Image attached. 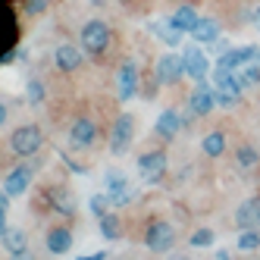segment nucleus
Returning a JSON list of instances; mask_svg holds the SVG:
<instances>
[{
  "instance_id": "33",
  "label": "nucleus",
  "mask_w": 260,
  "mask_h": 260,
  "mask_svg": "<svg viewBox=\"0 0 260 260\" xmlns=\"http://www.w3.org/2000/svg\"><path fill=\"white\" fill-rule=\"evenodd\" d=\"M79 260H110V254H107V251H98V254H85V257H79Z\"/></svg>"
},
{
  "instance_id": "9",
  "label": "nucleus",
  "mask_w": 260,
  "mask_h": 260,
  "mask_svg": "<svg viewBox=\"0 0 260 260\" xmlns=\"http://www.w3.org/2000/svg\"><path fill=\"white\" fill-rule=\"evenodd\" d=\"M254 53H257L254 44H248V47H229L226 53H219V57H216V69H229V72H235V69H241L245 63H251Z\"/></svg>"
},
{
  "instance_id": "19",
  "label": "nucleus",
  "mask_w": 260,
  "mask_h": 260,
  "mask_svg": "<svg viewBox=\"0 0 260 260\" xmlns=\"http://www.w3.org/2000/svg\"><path fill=\"white\" fill-rule=\"evenodd\" d=\"M191 38L201 41V44H210L219 38V22L216 19H198V25L191 28Z\"/></svg>"
},
{
  "instance_id": "1",
  "label": "nucleus",
  "mask_w": 260,
  "mask_h": 260,
  "mask_svg": "<svg viewBox=\"0 0 260 260\" xmlns=\"http://www.w3.org/2000/svg\"><path fill=\"white\" fill-rule=\"evenodd\" d=\"M79 41H82V50L91 53V57H101V53L110 47V25L101 22V19H88L79 31Z\"/></svg>"
},
{
  "instance_id": "7",
  "label": "nucleus",
  "mask_w": 260,
  "mask_h": 260,
  "mask_svg": "<svg viewBox=\"0 0 260 260\" xmlns=\"http://www.w3.org/2000/svg\"><path fill=\"white\" fill-rule=\"evenodd\" d=\"M135 94H138V66H135V60H125L116 72V98L125 104Z\"/></svg>"
},
{
  "instance_id": "16",
  "label": "nucleus",
  "mask_w": 260,
  "mask_h": 260,
  "mask_svg": "<svg viewBox=\"0 0 260 260\" xmlns=\"http://www.w3.org/2000/svg\"><path fill=\"white\" fill-rule=\"evenodd\" d=\"M53 60H57V69L60 72H76L82 66V50L72 47V44H60L57 53H53Z\"/></svg>"
},
{
  "instance_id": "28",
  "label": "nucleus",
  "mask_w": 260,
  "mask_h": 260,
  "mask_svg": "<svg viewBox=\"0 0 260 260\" xmlns=\"http://www.w3.org/2000/svg\"><path fill=\"white\" fill-rule=\"evenodd\" d=\"M25 94H28V104H31V107H38V104L44 101V85H41L38 79H31V82L25 85Z\"/></svg>"
},
{
  "instance_id": "26",
  "label": "nucleus",
  "mask_w": 260,
  "mask_h": 260,
  "mask_svg": "<svg viewBox=\"0 0 260 260\" xmlns=\"http://www.w3.org/2000/svg\"><path fill=\"white\" fill-rule=\"evenodd\" d=\"M119 232H122V226H119L116 213H104L101 216V235L104 238H119Z\"/></svg>"
},
{
  "instance_id": "22",
  "label": "nucleus",
  "mask_w": 260,
  "mask_h": 260,
  "mask_svg": "<svg viewBox=\"0 0 260 260\" xmlns=\"http://www.w3.org/2000/svg\"><path fill=\"white\" fill-rule=\"evenodd\" d=\"M201 147H204V154H207V157H219L222 151H226V135H222V132H210V135H204Z\"/></svg>"
},
{
  "instance_id": "18",
  "label": "nucleus",
  "mask_w": 260,
  "mask_h": 260,
  "mask_svg": "<svg viewBox=\"0 0 260 260\" xmlns=\"http://www.w3.org/2000/svg\"><path fill=\"white\" fill-rule=\"evenodd\" d=\"M198 19H201V16L194 13V7H179V10L170 16V22H166V25H173V28H179V31H188V35H191V28L198 25Z\"/></svg>"
},
{
  "instance_id": "14",
  "label": "nucleus",
  "mask_w": 260,
  "mask_h": 260,
  "mask_svg": "<svg viewBox=\"0 0 260 260\" xmlns=\"http://www.w3.org/2000/svg\"><path fill=\"white\" fill-rule=\"evenodd\" d=\"M185 76H191L194 82H201L204 76H207V69H210V60L204 57V53L198 47H185Z\"/></svg>"
},
{
  "instance_id": "4",
  "label": "nucleus",
  "mask_w": 260,
  "mask_h": 260,
  "mask_svg": "<svg viewBox=\"0 0 260 260\" xmlns=\"http://www.w3.org/2000/svg\"><path fill=\"white\" fill-rule=\"evenodd\" d=\"M144 245H147V251H154V254H166L176 245V229L166 219H157V222H151V226L144 229Z\"/></svg>"
},
{
  "instance_id": "23",
  "label": "nucleus",
  "mask_w": 260,
  "mask_h": 260,
  "mask_svg": "<svg viewBox=\"0 0 260 260\" xmlns=\"http://www.w3.org/2000/svg\"><path fill=\"white\" fill-rule=\"evenodd\" d=\"M257 160H260V154L254 151L251 144H245V147H238V151H235V166H238L241 173L254 170V166H257Z\"/></svg>"
},
{
  "instance_id": "37",
  "label": "nucleus",
  "mask_w": 260,
  "mask_h": 260,
  "mask_svg": "<svg viewBox=\"0 0 260 260\" xmlns=\"http://www.w3.org/2000/svg\"><path fill=\"white\" fill-rule=\"evenodd\" d=\"M216 260H229V254H226V251H219V254H216Z\"/></svg>"
},
{
  "instance_id": "27",
  "label": "nucleus",
  "mask_w": 260,
  "mask_h": 260,
  "mask_svg": "<svg viewBox=\"0 0 260 260\" xmlns=\"http://www.w3.org/2000/svg\"><path fill=\"white\" fill-rule=\"evenodd\" d=\"M238 248L241 251H257L260 248V232L257 229H245V232L238 235Z\"/></svg>"
},
{
  "instance_id": "35",
  "label": "nucleus",
  "mask_w": 260,
  "mask_h": 260,
  "mask_svg": "<svg viewBox=\"0 0 260 260\" xmlns=\"http://www.w3.org/2000/svg\"><path fill=\"white\" fill-rule=\"evenodd\" d=\"M251 19H254V25H257V28H260V7H257V10H254V13H251Z\"/></svg>"
},
{
  "instance_id": "34",
  "label": "nucleus",
  "mask_w": 260,
  "mask_h": 260,
  "mask_svg": "<svg viewBox=\"0 0 260 260\" xmlns=\"http://www.w3.org/2000/svg\"><path fill=\"white\" fill-rule=\"evenodd\" d=\"M13 260H35V257H31L28 251H16V254H13Z\"/></svg>"
},
{
  "instance_id": "6",
  "label": "nucleus",
  "mask_w": 260,
  "mask_h": 260,
  "mask_svg": "<svg viewBox=\"0 0 260 260\" xmlns=\"http://www.w3.org/2000/svg\"><path fill=\"white\" fill-rule=\"evenodd\" d=\"M132 138H135V119H132V113L116 116L113 132H110V151H113L116 157L125 154V151H128V144H132Z\"/></svg>"
},
{
  "instance_id": "13",
  "label": "nucleus",
  "mask_w": 260,
  "mask_h": 260,
  "mask_svg": "<svg viewBox=\"0 0 260 260\" xmlns=\"http://www.w3.org/2000/svg\"><path fill=\"white\" fill-rule=\"evenodd\" d=\"M28 185H31V166H16V170L7 176V182H4V191L10 198H22L28 191Z\"/></svg>"
},
{
  "instance_id": "15",
  "label": "nucleus",
  "mask_w": 260,
  "mask_h": 260,
  "mask_svg": "<svg viewBox=\"0 0 260 260\" xmlns=\"http://www.w3.org/2000/svg\"><path fill=\"white\" fill-rule=\"evenodd\" d=\"M235 222H238V229H257L260 226V198H251L241 204L235 210Z\"/></svg>"
},
{
  "instance_id": "31",
  "label": "nucleus",
  "mask_w": 260,
  "mask_h": 260,
  "mask_svg": "<svg viewBox=\"0 0 260 260\" xmlns=\"http://www.w3.org/2000/svg\"><path fill=\"white\" fill-rule=\"evenodd\" d=\"M44 10H47V0H25V13L28 16H38Z\"/></svg>"
},
{
  "instance_id": "3",
  "label": "nucleus",
  "mask_w": 260,
  "mask_h": 260,
  "mask_svg": "<svg viewBox=\"0 0 260 260\" xmlns=\"http://www.w3.org/2000/svg\"><path fill=\"white\" fill-rule=\"evenodd\" d=\"M41 144H44V135H41V128L38 125H19L16 132L10 135V147L19 157H31V154H38L41 151Z\"/></svg>"
},
{
  "instance_id": "8",
  "label": "nucleus",
  "mask_w": 260,
  "mask_h": 260,
  "mask_svg": "<svg viewBox=\"0 0 260 260\" xmlns=\"http://www.w3.org/2000/svg\"><path fill=\"white\" fill-rule=\"evenodd\" d=\"M138 173H141L144 182H160L166 176V154L163 151H151V154L138 157Z\"/></svg>"
},
{
  "instance_id": "5",
  "label": "nucleus",
  "mask_w": 260,
  "mask_h": 260,
  "mask_svg": "<svg viewBox=\"0 0 260 260\" xmlns=\"http://www.w3.org/2000/svg\"><path fill=\"white\" fill-rule=\"evenodd\" d=\"M182 76H185V57H179V53H163L154 66L157 85H176Z\"/></svg>"
},
{
  "instance_id": "38",
  "label": "nucleus",
  "mask_w": 260,
  "mask_h": 260,
  "mask_svg": "<svg viewBox=\"0 0 260 260\" xmlns=\"http://www.w3.org/2000/svg\"><path fill=\"white\" fill-rule=\"evenodd\" d=\"M170 260H191V257H185V254H176V257H170Z\"/></svg>"
},
{
  "instance_id": "11",
  "label": "nucleus",
  "mask_w": 260,
  "mask_h": 260,
  "mask_svg": "<svg viewBox=\"0 0 260 260\" xmlns=\"http://www.w3.org/2000/svg\"><path fill=\"white\" fill-rule=\"evenodd\" d=\"M94 141H98V125L88 116H82V119H76L69 125V144L72 147H91Z\"/></svg>"
},
{
  "instance_id": "25",
  "label": "nucleus",
  "mask_w": 260,
  "mask_h": 260,
  "mask_svg": "<svg viewBox=\"0 0 260 260\" xmlns=\"http://www.w3.org/2000/svg\"><path fill=\"white\" fill-rule=\"evenodd\" d=\"M7 245V251L10 254H16V251H25V232L22 229H10L7 226V232H4V238H0Z\"/></svg>"
},
{
  "instance_id": "17",
  "label": "nucleus",
  "mask_w": 260,
  "mask_h": 260,
  "mask_svg": "<svg viewBox=\"0 0 260 260\" xmlns=\"http://www.w3.org/2000/svg\"><path fill=\"white\" fill-rule=\"evenodd\" d=\"M107 194H110V204H125L128 201V179L122 173H110L107 176Z\"/></svg>"
},
{
  "instance_id": "12",
  "label": "nucleus",
  "mask_w": 260,
  "mask_h": 260,
  "mask_svg": "<svg viewBox=\"0 0 260 260\" xmlns=\"http://www.w3.org/2000/svg\"><path fill=\"white\" fill-rule=\"evenodd\" d=\"M182 125H185V119L179 116V110H173V107H166L163 113L157 116V125H154V135H157V138H176Z\"/></svg>"
},
{
  "instance_id": "2",
  "label": "nucleus",
  "mask_w": 260,
  "mask_h": 260,
  "mask_svg": "<svg viewBox=\"0 0 260 260\" xmlns=\"http://www.w3.org/2000/svg\"><path fill=\"white\" fill-rule=\"evenodd\" d=\"M241 88L245 85L238 82L235 72H229V69H216L213 72V98H216L219 107H235L241 101Z\"/></svg>"
},
{
  "instance_id": "36",
  "label": "nucleus",
  "mask_w": 260,
  "mask_h": 260,
  "mask_svg": "<svg viewBox=\"0 0 260 260\" xmlns=\"http://www.w3.org/2000/svg\"><path fill=\"white\" fill-rule=\"evenodd\" d=\"M4 122H7V107L0 104V125H4Z\"/></svg>"
},
{
  "instance_id": "21",
  "label": "nucleus",
  "mask_w": 260,
  "mask_h": 260,
  "mask_svg": "<svg viewBox=\"0 0 260 260\" xmlns=\"http://www.w3.org/2000/svg\"><path fill=\"white\" fill-rule=\"evenodd\" d=\"M50 201H53V207H57V213H63V216H72V213H76V201H72L69 191L53 188V191H50Z\"/></svg>"
},
{
  "instance_id": "29",
  "label": "nucleus",
  "mask_w": 260,
  "mask_h": 260,
  "mask_svg": "<svg viewBox=\"0 0 260 260\" xmlns=\"http://www.w3.org/2000/svg\"><path fill=\"white\" fill-rule=\"evenodd\" d=\"M213 241H216V235H213L210 229H198V232L191 235V245H194V248H210Z\"/></svg>"
},
{
  "instance_id": "32",
  "label": "nucleus",
  "mask_w": 260,
  "mask_h": 260,
  "mask_svg": "<svg viewBox=\"0 0 260 260\" xmlns=\"http://www.w3.org/2000/svg\"><path fill=\"white\" fill-rule=\"evenodd\" d=\"M4 232H7V207L0 204V238H4Z\"/></svg>"
},
{
  "instance_id": "24",
  "label": "nucleus",
  "mask_w": 260,
  "mask_h": 260,
  "mask_svg": "<svg viewBox=\"0 0 260 260\" xmlns=\"http://www.w3.org/2000/svg\"><path fill=\"white\" fill-rule=\"evenodd\" d=\"M235 76H238V82L245 85V88H257V85H260V63H254V60L245 63V66L235 72Z\"/></svg>"
},
{
  "instance_id": "30",
  "label": "nucleus",
  "mask_w": 260,
  "mask_h": 260,
  "mask_svg": "<svg viewBox=\"0 0 260 260\" xmlns=\"http://www.w3.org/2000/svg\"><path fill=\"white\" fill-rule=\"evenodd\" d=\"M107 204H110V194H94V198H91V213L101 219L107 213Z\"/></svg>"
},
{
  "instance_id": "20",
  "label": "nucleus",
  "mask_w": 260,
  "mask_h": 260,
  "mask_svg": "<svg viewBox=\"0 0 260 260\" xmlns=\"http://www.w3.org/2000/svg\"><path fill=\"white\" fill-rule=\"evenodd\" d=\"M72 248V232L69 229H50L47 232V251L50 254H66Z\"/></svg>"
},
{
  "instance_id": "10",
  "label": "nucleus",
  "mask_w": 260,
  "mask_h": 260,
  "mask_svg": "<svg viewBox=\"0 0 260 260\" xmlns=\"http://www.w3.org/2000/svg\"><path fill=\"white\" fill-rule=\"evenodd\" d=\"M216 107V98H213V88L207 85V82H198V88L191 91V98H188V110H191V113L194 116H207L210 113V110Z\"/></svg>"
}]
</instances>
